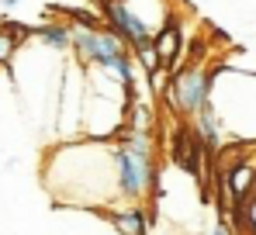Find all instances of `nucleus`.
<instances>
[{"instance_id": "obj_1", "label": "nucleus", "mask_w": 256, "mask_h": 235, "mask_svg": "<svg viewBox=\"0 0 256 235\" xmlns=\"http://www.w3.org/2000/svg\"><path fill=\"white\" fill-rule=\"evenodd\" d=\"M42 184L52 194L56 208L104 211V208L118 204L111 138L52 142L42 156Z\"/></svg>"}, {"instance_id": "obj_2", "label": "nucleus", "mask_w": 256, "mask_h": 235, "mask_svg": "<svg viewBox=\"0 0 256 235\" xmlns=\"http://www.w3.org/2000/svg\"><path fill=\"white\" fill-rule=\"evenodd\" d=\"M212 104L228 142H253L256 146V73L232 70L225 62L222 73L214 76Z\"/></svg>"}, {"instance_id": "obj_3", "label": "nucleus", "mask_w": 256, "mask_h": 235, "mask_svg": "<svg viewBox=\"0 0 256 235\" xmlns=\"http://www.w3.org/2000/svg\"><path fill=\"white\" fill-rule=\"evenodd\" d=\"M100 10H104V21H108V28H111L118 38L125 42L132 52L152 42V32H149V24H146V21H138V18L128 10L125 0H108Z\"/></svg>"}, {"instance_id": "obj_4", "label": "nucleus", "mask_w": 256, "mask_h": 235, "mask_svg": "<svg viewBox=\"0 0 256 235\" xmlns=\"http://www.w3.org/2000/svg\"><path fill=\"white\" fill-rule=\"evenodd\" d=\"M184 21H180V14L170 10V18H166V24L152 35V45H156V52H160V62H163V70H176V62H180V56H184V48H187V42H184Z\"/></svg>"}, {"instance_id": "obj_5", "label": "nucleus", "mask_w": 256, "mask_h": 235, "mask_svg": "<svg viewBox=\"0 0 256 235\" xmlns=\"http://www.w3.org/2000/svg\"><path fill=\"white\" fill-rule=\"evenodd\" d=\"M100 214L114 225L118 235H149V218H152V214H149L142 204H111V208H104Z\"/></svg>"}, {"instance_id": "obj_6", "label": "nucleus", "mask_w": 256, "mask_h": 235, "mask_svg": "<svg viewBox=\"0 0 256 235\" xmlns=\"http://www.w3.org/2000/svg\"><path fill=\"white\" fill-rule=\"evenodd\" d=\"M35 42L45 45L48 52H56V56H66V52H73V24L66 18L42 21V24H35Z\"/></svg>"}, {"instance_id": "obj_7", "label": "nucleus", "mask_w": 256, "mask_h": 235, "mask_svg": "<svg viewBox=\"0 0 256 235\" xmlns=\"http://www.w3.org/2000/svg\"><path fill=\"white\" fill-rule=\"evenodd\" d=\"M21 48H24L21 42L0 28V70H10V66H14V59L21 56Z\"/></svg>"}, {"instance_id": "obj_8", "label": "nucleus", "mask_w": 256, "mask_h": 235, "mask_svg": "<svg viewBox=\"0 0 256 235\" xmlns=\"http://www.w3.org/2000/svg\"><path fill=\"white\" fill-rule=\"evenodd\" d=\"M21 4H24V0H0V7H4V10H18Z\"/></svg>"}, {"instance_id": "obj_9", "label": "nucleus", "mask_w": 256, "mask_h": 235, "mask_svg": "<svg viewBox=\"0 0 256 235\" xmlns=\"http://www.w3.org/2000/svg\"><path fill=\"white\" fill-rule=\"evenodd\" d=\"M212 235H228V228H225V225H214V232Z\"/></svg>"}]
</instances>
